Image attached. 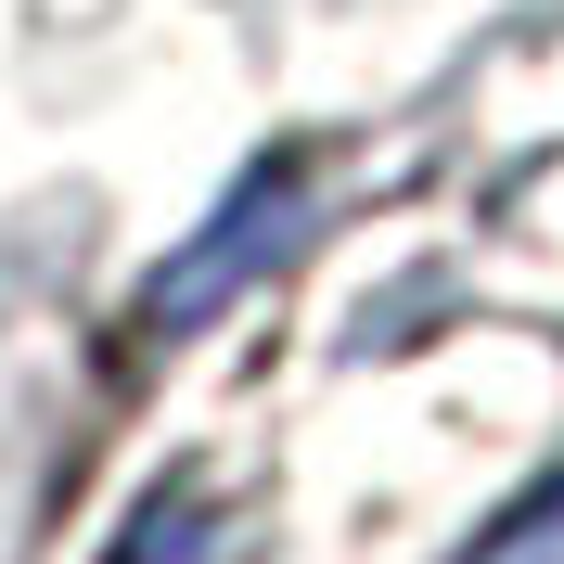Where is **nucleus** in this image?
I'll use <instances>...</instances> for the list:
<instances>
[{
    "label": "nucleus",
    "mask_w": 564,
    "mask_h": 564,
    "mask_svg": "<svg viewBox=\"0 0 564 564\" xmlns=\"http://www.w3.org/2000/svg\"><path fill=\"white\" fill-rule=\"evenodd\" d=\"M462 564H564V475L527 500V513H513V527H488V539H475Z\"/></svg>",
    "instance_id": "nucleus-1"
}]
</instances>
